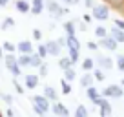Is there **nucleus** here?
Returning a JSON list of instances; mask_svg holds the SVG:
<instances>
[{
	"label": "nucleus",
	"mask_w": 124,
	"mask_h": 117,
	"mask_svg": "<svg viewBox=\"0 0 124 117\" xmlns=\"http://www.w3.org/2000/svg\"><path fill=\"white\" fill-rule=\"evenodd\" d=\"M91 11H93V18H97V20H106L108 18V8H106L104 4L93 6Z\"/></svg>",
	"instance_id": "nucleus-1"
},
{
	"label": "nucleus",
	"mask_w": 124,
	"mask_h": 117,
	"mask_svg": "<svg viewBox=\"0 0 124 117\" xmlns=\"http://www.w3.org/2000/svg\"><path fill=\"white\" fill-rule=\"evenodd\" d=\"M102 93H104V97H115V99H119V97H122V95H124V92H122V88H120V86L111 84V86H108Z\"/></svg>",
	"instance_id": "nucleus-2"
},
{
	"label": "nucleus",
	"mask_w": 124,
	"mask_h": 117,
	"mask_svg": "<svg viewBox=\"0 0 124 117\" xmlns=\"http://www.w3.org/2000/svg\"><path fill=\"white\" fill-rule=\"evenodd\" d=\"M46 8L49 9V13L55 17V18H58V17H60L62 13H66V9H62L60 6H58L57 2H55V0H47V2H46Z\"/></svg>",
	"instance_id": "nucleus-3"
},
{
	"label": "nucleus",
	"mask_w": 124,
	"mask_h": 117,
	"mask_svg": "<svg viewBox=\"0 0 124 117\" xmlns=\"http://www.w3.org/2000/svg\"><path fill=\"white\" fill-rule=\"evenodd\" d=\"M101 46L102 48H106V50H109V51H115L117 48H119V42H117L115 39H113V37H102L101 39Z\"/></svg>",
	"instance_id": "nucleus-4"
},
{
	"label": "nucleus",
	"mask_w": 124,
	"mask_h": 117,
	"mask_svg": "<svg viewBox=\"0 0 124 117\" xmlns=\"http://www.w3.org/2000/svg\"><path fill=\"white\" fill-rule=\"evenodd\" d=\"M33 102H35L39 108H42L44 112L49 110V99H47L46 95H35V97H33Z\"/></svg>",
	"instance_id": "nucleus-5"
},
{
	"label": "nucleus",
	"mask_w": 124,
	"mask_h": 117,
	"mask_svg": "<svg viewBox=\"0 0 124 117\" xmlns=\"http://www.w3.org/2000/svg\"><path fill=\"white\" fill-rule=\"evenodd\" d=\"M46 50H47V53H49V55H55V57L60 53V46H58L57 40H49V42L46 44Z\"/></svg>",
	"instance_id": "nucleus-6"
},
{
	"label": "nucleus",
	"mask_w": 124,
	"mask_h": 117,
	"mask_svg": "<svg viewBox=\"0 0 124 117\" xmlns=\"http://www.w3.org/2000/svg\"><path fill=\"white\" fill-rule=\"evenodd\" d=\"M66 46L70 48V50H80L78 39H77L75 35H68V39H66Z\"/></svg>",
	"instance_id": "nucleus-7"
},
{
	"label": "nucleus",
	"mask_w": 124,
	"mask_h": 117,
	"mask_svg": "<svg viewBox=\"0 0 124 117\" xmlns=\"http://www.w3.org/2000/svg\"><path fill=\"white\" fill-rule=\"evenodd\" d=\"M111 37H113L119 44H122V42H124V29H120V27L115 26V27L111 29Z\"/></svg>",
	"instance_id": "nucleus-8"
},
{
	"label": "nucleus",
	"mask_w": 124,
	"mask_h": 117,
	"mask_svg": "<svg viewBox=\"0 0 124 117\" xmlns=\"http://www.w3.org/2000/svg\"><path fill=\"white\" fill-rule=\"evenodd\" d=\"M4 60H6V66L9 68V71H11L13 68L18 66V62H16V58H15V55H13V53H8V55L4 57Z\"/></svg>",
	"instance_id": "nucleus-9"
},
{
	"label": "nucleus",
	"mask_w": 124,
	"mask_h": 117,
	"mask_svg": "<svg viewBox=\"0 0 124 117\" xmlns=\"http://www.w3.org/2000/svg\"><path fill=\"white\" fill-rule=\"evenodd\" d=\"M53 112L57 113V115H64V117H68V115H70L68 108H66V106H62L60 102H53Z\"/></svg>",
	"instance_id": "nucleus-10"
},
{
	"label": "nucleus",
	"mask_w": 124,
	"mask_h": 117,
	"mask_svg": "<svg viewBox=\"0 0 124 117\" xmlns=\"http://www.w3.org/2000/svg\"><path fill=\"white\" fill-rule=\"evenodd\" d=\"M40 64H42V57H40L39 53H33V51H31V53H29V66L39 68Z\"/></svg>",
	"instance_id": "nucleus-11"
},
{
	"label": "nucleus",
	"mask_w": 124,
	"mask_h": 117,
	"mask_svg": "<svg viewBox=\"0 0 124 117\" xmlns=\"http://www.w3.org/2000/svg\"><path fill=\"white\" fill-rule=\"evenodd\" d=\"M16 48H18L20 53H31V51H33V46H31L29 40H22V42H20Z\"/></svg>",
	"instance_id": "nucleus-12"
},
{
	"label": "nucleus",
	"mask_w": 124,
	"mask_h": 117,
	"mask_svg": "<svg viewBox=\"0 0 124 117\" xmlns=\"http://www.w3.org/2000/svg\"><path fill=\"white\" fill-rule=\"evenodd\" d=\"M44 9V2L42 0H33V6H31V13L33 15H40Z\"/></svg>",
	"instance_id": "nucleus-13"
},
{
	"label": "nucleus",
	"mask_w": 124,
	"mask_h": 117,
	"mask_svg": "<svg viewBox=\"0 0 124 117\" xmlns=\"http://www.w3.org/2000/svg\"><path fill=\"white\" fill-rule=\"evenodd\" d=\"M37 84H39V77L37 75H27L26 77V88L33 90V88H37Z\"/></svg>",
	"instance_id": "nucleus-14"
},
{
	"label": "nucleus",
	"mask_w": 124,
	"mask_h": 117,
	"mask_svg": "<svg viewBox=\"0 0 124 117\" xmlns=\"http://www.w3.org/2000/svg\"><path fill=\"white\" fill-rule=\"evenodd\" d=\"M99 66L104 68V70H111V68H113V60L109 57H101V58H99Z\"/></svg>",
	"instance_id": "nucleus-15"
},
{
	"label": "nucleus",
	"mask_w": 124,
	"mask_h": 117,
	"mask_svg": "<svg viewBox=\"0 0 124 117\" xmlns=\"http://www.w3.org/2000/svg\"><path fill=\"white\" fill-rule=\"evenodd\" d=\"M91 82H93L91 73H84V75L80 77V84H82V88H88V86H91Z\"/></svg>",
	"instance_id": "nucleus-16"
},
{
	"label": "nucleus",
	"mask_w": 124,
	"mask_h": 117,
	"mask_svg": "<svg viewBox=\"0 0 124 117\" xmlns=\"http://www.w3.org/2000/svg\"><path fill=\"white\" fill-rule=\"evenodd\" d=\"M109 113H111V106H109L108 101H104V102L101 104V115H102V117H108Z\"/></svg>",
	"instance_id": "nucleus-17"
},
{
	"label": "nucleus",
	"mask_w": 124,
	"mask_h": 117,
	"mask_svg": "<svg viewBox=\"0 0 124 117\" xmlns=\"http://www.w3.org/2000/svg\"><path fill=\"white\" fill-rule=\"evenodd\" d=\"M16 62H18V66H29V53H22L18 58H16Z\"/></svg>",
	"instance_id": "nucleus-18"
},
{
	"label": "nucleus",
	"mask_w": 124,
	"mask_h": 117,
	"mask_svg": "<svg viewBox=\"0 0 124 117\" xmlns=\"http://www.w3.org/2000/svg\"><path fill=\"white\" fill-rule=\"evenodd\" d=\"M44 95H46L47 99H51V101H57V92H55L51 86H46V88H44Z\"/></svg>",
	"instance_id": "nucleus-19"
},
{
	"label": "nucleus",
	"mask_w": 124,
	"mask_h": 117,
	"mask_svg": "<svg viewBox=\"0 0 124 117\" xmlns=\"http://www.w3.org/2000/svg\"><path fill=\"white\" fill-rule=\"evenodd\" d=\"M78 58H80V53H78V50H70V60L71 64H77Z\"/></svg>",
	"instance_id": "nucleus-20"
},
{
	"label": "nucleus",
	"mask_w": 124,
	"mask_h": 117,
	"mask_svg": "<svg viewBox=\"0 0 124 117\" xmlns=\"http://www.w3.org/2000/svg\"><path fill=\"white\" fill-rule=\"evenodd\" d=\"M16 9H18L20 13H27L29 11V6H27L24 0H16Z\"/></svg>",
	"instance_id": "nucleus-21"
},
{
	"label": "nucleus",
	"mask_w": 124,
	"mask_h": 117,
	"mask_svg": "<svg viewBox=\"0 0 124 117\" xmlns=\"http://www.w3.org/2000/svg\"><path fill=\"white\" fill-rule=\"evenodd\" d=\"M64 79H66V81H73V79H75V70L71 66L64 70Z\"/></svg>",
	"instance_id": "nucleus-22"
},
{
	"label": "nucleus",
	"mask_w": 124,
	"mask_h": 117,
	"mask_svg": "<svg viewBox=\"0 0 124 117\" xmlns=\"http://www.w3.org/2000/svg\"><path fill=\"white\" fill-rule=\"evenodd\" d=\"M64 29L68 31V35H75V24L71 22V20H70V22H66V24H64Z\"/></svg>",
	"instance_id": "nucleus-23"
},
{
	"label": "nucleus",
	"mask_w": 124,
	"mask_h": 117,
	"mask_svg": "<svg viewBox=\"0 0 124 117\" xmlns=\"http://www.w3.org/2000/svg\"><path fill=\"white\" fill-rule=\"evenodd\" d=\"M58 66H60L62 70L70 68V66H71V60H70V57H68V58H58Z\"/></svg>",
	"instance_id": "nucleus-24"
},
{
	"label": "nucleus",
	"mask_w": 124,
	"mask_h": 117,
	"mask_svg": "<svg viewBox=\"0 0 124 117\" xmlns=\"http://www.w3.org/2000/svg\"><path fill=\"white\" fill-rule=\"evenodd\" d=\"M86 95H88V97L89 99H91V101H93V99H95V97H97V90H95V88H91V86H88V88H86Z\"/></svg>",
	"instance_id": "nucleus-25"
},
{
	"label": "nucleus",
	"mask_w": 124,
	"mask_h": 117,
	"mask_svg": "<svg viewBox=\"0 0 124 117\" xmlns=\"http://www.w3.org/2000/svg\"><path fill=\"white\" fill-rule=\"evenodd\" d=\"M95 35H97L99 39H102V37L108 35V31H106V27H104V26H99L97 29H95Z\"/></svg>",
	"instance_id": "nucleus-26"
},
{
	"label": "nucleus",
	"mask_w": 124,
	"mask_h": 117,
	"mask_svg": "<svg viewBox=\"0 0 124 117\" xmlns=\"http://www.w3.org/2000/svg\"><path fill=\"white\" fill-rule=\"evenodd\" d=\"M82 68H84V71H91L93 70V60L91 58H86L84 62H82Z\"/></svg>",
	"instance_id": "nucleus-27"
},
{
	"label": "nucleus",
	"mask_w": 124,
	"mask_h": 117,
	"mask_svg": "<svg viewBox=\"0 0 124 117\" xmlns=\"http://www.w3.org/2000/svg\"><path fill=\"white\" fill-rule=\"evenodd\" d=\"M75 117H88V110L84 106H78L77 112H75Z\"/></svg>",
	"instance_id": "nucleus-28"
},
{
	"label": "nucleus",
	"mask_w": 124,
	"mask_h": 117,
	"mask_svg": "<svg viewBox=\"0 0 124 117\" xmlns=\"http://www.w3.org/2000/svg\"><path fill=\"white\" fill-rule=\"evenodd\" d=\"M2 46H4V50L8 51V53H13V51L16 50V46H15V44H11V42H4Z\"/></svg>",
	"instance_id": "nucleus-29"
},
{
	"label": "nucleus",
	"mask_w": 124,
	"mask_h": 117,
	"mask_svg": "<svg viewBox=\"0 0 124 117\" xmlns=\"http://www.w3.org/2000/svg\"><path fill=\"white\" fill-rule=\"evenodd\" d=\"M62 92H64V93H70V92H71V86H70V81H66V79H64V81H62Z\"/></svg>",
	"instance_id": "nucleus-30"
},
{
	"label": "nucleus",
	"mask_w": 124,
	"mask_h": 117,
	"mask_svg": "<svg viewBox=\"0 0 124 117\" xmlns=\"http://www.w3.org/2000/svg\"><path fill=\"white\" fill-rule=\"evenodd\" d=\"M15 26V22H13V18H6L4 24H2V29H8V27H13Z\"/></svg>",
	"instance_id": "nucleus-31"
},
{
	"label": "nucleus",
	"mask_w": 124,
	"mask_h": 117,
	"mask_svg": "<svg viewBox=\"0 0 124 117\" xmlns=\"http://www.w3.org/2000/svg\"><path fill=\"white\" fill-rule=\"evenodd\" d=\"M37 53H39L42 58H46V55H47V50H46V46H44V44H40V46H39V51H37Z\"/></svg>",
	"instance_id": "nucleus-32"
},
{
	"label": "nucleus",
	"mask_w": 124,
	"mask_h": 117,
	"mask_svg": "<svg viewBox=\"0 0 124 117\" xmlns=\"http://www.w3.org/2000/svg\"><path fill=\"white\" fill-rule=\"evenodd\" d=\"M117 66H119V70L124 71V55H119V57H117Z\"/></svg>",
	"instance_id": "nucleus-33"
},
{
	"label": "nucleus",
	"mask_w": 124,
	"mask_h": 117,
	"mask_svg": "<svg viewBox=\"0 0 124 117\" xmlns=\"http://www.w3.org/2000/svg\"><path fill=\"white\" fill-rule=\"evenodd\" d=\"M39 70H40V73H39V75L46 77V75H47V64H40V66H39Z\"/></svg>",
	"instance_id": "nucleus-34"
},
{
	"label": "nucleus",
	"mask_w": 124,
	"mask_h": 117,
	"mask_svg": "<svg viewBox=\"0 0 124 117\" xmlns=\"http://www.w3.org/2000/svg\"><path fill=\"white\" fill-rule=\"evenodd\" d=\"M93 73H95V79H97V81H104V73H102V70H95Z\"/></svg>",
	"instance_id": "nucleus-35"
},
{
	"label": "nucleus",
	"mask_w": 124,
	"mask_h": 117,
	"mask_svg": "<svg viewBox=\"0 0 124 117\" xmlns=\"http://www.w3.org/2000/svg\"><path fill=\"white\" fill-rule=\"evenodd\" d=\"M2 99H4L8 104H13V97H11L9 93H2Z\"/></svg>",
	"instance_id": "nucleus-36"
},
{
	"label": "nucleus",
	"mask_w": 124,
	"mask_h": 117,
	"mask_svg": "<svg viewBox=\"0 0 124 117\" xmlns=\"http://www.w3.org/2000/svg\"><path fill=\"white\" fill-rule=\"evenodd\" d=\"M13 86H15V90H16V93H24V88L18 84L16 81H13Z\"/></svg>",
	"instance_id": "nucleus-37"
},
{
	"label": "nucleus",
	"mask_w": 124,
	"mask_h": 117,
	"mask_svg": "<svg viewBox=\"0 0 124 117\" xmlns=\"http://www.w3.org/2000/svg\"><path fill=\"white\" fill-rule=\"evenodd\" d=\"M62 2H64L66 6H77L78 2H80V0H62Z\"/></svg>",
	"instance_id": "nucleus-38"
},
{
	"label": "nucleus",
	"mask_w": 124,
	"mask_h": 117,
	"mask_svg": "<svg viewBox=\"0 0 124 117\" xmlns=\"http://www.w3.org/2000/svg\"><path fill=\"white\" fill-rule=\"evenodd\" d=\"M115 26L120 27V29H124V20H119V18H117V20H115Z\"/></svg>",
	"instance_id": "nucleus-39"
},
{
	"label": "nucleus",
	"mask_w": 124,
	"mask_h": 117,
	"mask_svg": "<svg viewBox=\"0 0 124 117\" xmlns=\"http://www.w3.org/2000/svg\"><path fill=\"white\" fill-rule=\"evenodd\" d=\"M84 6H86V8H93L95 2H93V0H84Z\"/></svg>",
	"instance_id": "nucleus-40"
},
{
	"label": "nucleus",
	"mask_w": 124,
	"mask_h": 117,
	"mask_svg": "<svg viewBox=\"0 0 124 117\" xmlns=\"http://www.w3.org/2000/svg\"><path fill=\"white\" fill-rule=\"evenodd\" d=\"M109 2H111L113 6H122L124 4V0H109Z\"/></svg>",
	"instance_id": "nucleus-41"
},
{
	"label": "nucleus",
	"mask_w": 124,
	"mask_h": 117,
	"mask_svg": "<svg viewBox=\"0 0 124 117\" xmlns=\"http://www.w3.org/2000/svg\"><path fill=\"white\" fill-rule=\"evenodd\" d=\"M88 48H89V50H97V44H95V42H88Z\"/></svg>",
	"instance_id": "nucleus-42"
},
{
	"label": "nucleus",
	"mask_w": 124,
	"mask_h": 117,
	"mask_svg": "<svg viewBox=\"0 0 124 117\" xmlns=\"http://www.w3.org/2000/svg\"><path fill=\"white\" fill-rule=\"evenodd\" d=\"M33 35H35V39H37V40H39V39H40V37H42V33H40V31H39V29H35V33H33Z\"/></svg>",
	"instance_id": "nucleus-43"
},
{
	"label": "nucleus",
	"mask_w": 124,
	"mask_h": 117,
	"mask_svg": "<svg viewBox=\"0 0 124 117\" xmlns=\"http://www.w3.org/2000/svg\"><path fill=\"white\" fill-rule=\"evenodd\" d=\"M91 20H93L91 15H84V22H91Z\"/></svg>",
	"instance_id": "nucleus-44"
},
{
	"label": "nucleus",
	"mask_w": 124,
	"mask_h": 117,
	"mask_svg": "<svg viewBox=\"0 0 124 117\" xmlns=\"http://www.w3.org/2000/svg\"><path fill=\"white\" fill-rule=\"evenodd\" d=\"M0 57H2V50H0Z\"/></svg>",
	"instance_id": "nucleus-45"
},
{
	"label": "nucleus",
	"mask_w": 124,
	"mask_h": 117,
	"mask_svg": "<svg viewBox=\"0 0 124 117\" xmlns=\"http://www.w3.org/2000/svg\"><path fill=\"white\" fill-rule=\"evenodd\" d=\"M122 84H124V79H122Z\"/></svg>",
	"instance_id": "nucleus-46"
},
{
	"label": "nucleus",
	"mask_w": 124,
	"mask_h": 117,
	"mask_svg": "<svg viewBox=\"0 0 124 117\" xmlns=\"http://www.w3.org/2000/svg\"><path fill=\"white\" fill-rule=\"evenodd\" d=\"M0 115H2V113H0Z\"/></svg>",
	"instance_id": "nucleus-47"
}]
</instances>
